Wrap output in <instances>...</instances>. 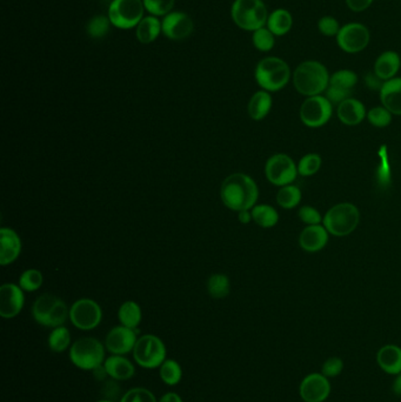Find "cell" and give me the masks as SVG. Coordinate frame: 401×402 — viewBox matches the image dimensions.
<instances>
[{
	"label": "cell",
	"mask_w": 401,
	"mask_h": 402,
	"mask_svg": "<svg viewBox=\"0 0 401 402\" xmlns=\"http://www.w3.org/2000/svg\"><path fill=\"white\" fill-rule=\"evenodd\" d=\"M221 200L232 211H249L253 209L259 197L256 181L244 173L231 174L223 181Z\"/></svg>",
	"instance_id": "cell-1"
},
{
	"label": "cell",
	"mask_w": 401,
	"mask_h": 402,
	"mask_svg": "<svg viewBox=\"0 0 401 402\" xmlns=\"http://www.w3.org/2000/svg\"><path fill=\"white\" fill-rule=\"evenodd\" d=\"M329 76L325 65L321 64L320 61H302L293 72V85L302 96H320L329 87Z\"/></svg>",
	"instance_id": "cell-2"
},
{
	"label": "cell",
	"mask_w": 401,
	"mask_h": 402,
	"mask_svg": "<svg viewBox=\"0 0 401 402\" xmlns=\"http://www.w3.org/2000/svg\"><path fill=\"white\" fill-rule=\"evenodd\" d=\"M291 70L285 61L278 56H267L259 61L256 67V81L267 92H277L284 89L291 79Z\"/></svg>",
	"instance_id": "cell-3"
},
{
	"label": "cell",
	"mask_w": 401,
	"mask_h": 402,
	"mask_svg": "<svg viewBox=\"0 0 401 402\" xmlns=\"http://www.w3.org/2000/svg\"><path fill=\"white\" fill-rule=\"evenodd\" d=\"M231 16L238 28L254 32L265 28L269 14L263 0H236Z\"/></svg>",
	"instance_id": "cell-4"
},
{
	"label": "cell",
	"mask_w": 401,
	"mask_h": 402,
	"mask_svg": "<svg viewBox=\"0 0 401 402\" xmlns=\"http://www.w3.org/2000/svg\"><path fill=\"white\" fill-rule=\"evenodd\" d=\"M359 220V209L353 204L341 202L327 211L322 222L329 233L336 237H345L357 229Z\"/></svg>",
	"instance_id": "cell-5"
},
{
	"label": "cell",
	"mask_w": 401,
	"mask_h": 402,
	"mask_svg": "<svg viewBox=\"0 0 401 402\" xmlns=\"http://www.w3.org/2000/svg\"><path fill=\"white\" fill-rule=\"evenodd\" d=\"M33 318L45 327L63 326L70 317V310L63 300L51 294H43L37 299L32 307Z\"/></svg>",
	"instance_id": "cell-6"
},
{
	"label": "cell",
	"mask_w": 401,
	"mask_h": 402,
	"mask_svg": "<svg viewBox=\"0 0 401 402\" xmlns=\"http://www.w3.org/2000/svg\"><path fill=\"white\" fill-rule=\"evenodd\" d=\"M70 359L74 366L84 370H94L103 366L105 350L103 343L94 338H81L73 343Z\"/></svg>",
	"instance_id": "cell-7"
},
{
	"label": "cell",
	"mask_w": 401,
	"mask_h": 402,
	"mask_svg": "<svg viewBox=\"0 0 401 402\" xmlns=\"http://www.w3.org/2000/svg\"><path fill=\"white\" fill-rule=\"evenodd\" d=\"M133 357L139 366L153 370L161 366L165 361L166 347L156 335L146 334L138 339L133 350Z\"/></svg>",
	"instance_id": "cell-8"
},
{
	"label": "cell",
	"mask_w": 401,
	"mask_h": 402,
	"mask_svg": "<svg viewBox=\"0 0 401 402\" xmlns=\"http://www.w3.org/2000/svg\"><path fill=\"white\" fill-rule=\"evenodd\" d=\"M144 8L141 0H113L109 10L111 24L121 30L138 26L143 21Z\"/></svg>",
	"instance_id": "cell-9"
},
{
	"label": "cell",
	"mask_w": 401,
	"mask_h": 402,
	"mask_svg": "<svg viewBox=\"0 0 401 402\" xmlns=\"http://www.w3.org/2000/svg\"><path fill=\"white\" fill-rule=\"evenodd\" d=\"M332 103L324 96H314L306 99L300 107V119L304 125L318 129L327 124L332 117Z\"/></svg>",
	"instance_id": "cell-10"
},
{
	"label": "cell",
	"mask_w": 401,
	"mask_h": 402,
	"mask_svg": "<svg viewBox=\"0 0 401 402\" xmlns=\"http://www.w3.org/2000/svg\"><path fill=\"white\" fill-rule=\"evenodd\" d=\"M336 39L341 51L354 54V53L364 51L369 46L371 41V33L369 28L364 24L349 23L341 26Z\"/></svg>",
	"instance_id": "cell-11"
},
{
	"label": "cell",
	"mask_w": 401,
	"mask_h": 402,
	"mask_svg": "<svg viewBox=\"0 0 401 402\" xmlns=\"http://www.w3.org/2000/svg\"><path fill=\"white\" fill-rule=\"evenodd\" d=\"M266 178L276 186H287L296 180L298 169L294 161L282 153L269 158L265 166Z\"/></svg>",
	"instance_id": "cell-12"
},
{
	"label": "cell",
	"mask_w": 401,
	"mask_h": 402,
	"mask_svg": "<svg viewBox=\"0 0 401 402\" xmlns=\"http://www.w3.org/2000/svg\"><path fill=\"white\" fill-rule=\"evenodd\" d=\"M101 318L103 313L101 306L91 299L78 300L70 310L71 322L81 330H91L99 326Z\"/></svg>",
	"instance_id": "cell-13"
},
{
	"label": "cell",
	"mask_w": 401,
	"mask_h": 402,
	"mask_svg": "<svg viewBox=\"0 0 401 402\" xmlns=\"http://www.w3.org/2000/svg\"><path fill=\"white\" fill-rule=\"evenodd\" d=\"M358 84L357 73L351 70H339L329 76V87L326 89V98L332 105L341 104L352 98L353 89Z\"/></svg>",
	"instance_id": "cell-14"
},
{
	"label": "cell",
	"mask_w": 401,
	"mask_h": 402,
	"mask_svg": "<svg viewBox=\"0 0 401 402\" xmlns=\"http://www.w3.org/2000/svg\"><path fill=\"white\" fill-rule=\"evenodd\" d=\"M299 394L302 401L324 402L331 394L329 378L321 373H311L302 379L299 386Z\"/></svg>",
	"instance_id": "cell-15"
},
{
	"label": "cell",
	"mask_w": 401,
	"mask_h": 402,
	"mask_svg": "<svg viewBox=\"0 0 401 402\" xmlns=\"http://www.w3.org/2000/svg\"><path fill=\"white\" fill-rule=\"evenodd\" d=\"M24 293L21 286L5 284L0 287V315L12 319L21 313L24 307Z\"/></svg>",
	"instance_id": "cell-16"
},
{
	"label": "cell",
	"mask_w": 401,
	"mask_h": 402,
	"mask_svg": "<svg viewBox=\"0 0 401 402\" xmlns=\"http://www.w3.org/2000/svg\"><path fill=\"white\" fill-rule=\"evenodd\" d=\"M136 341V330L129 327L116 326L110 330L105 345L107 350L116 355H124L134 350Z\"/></svg>",
	"instance_id": "cell-17"
},
{
	"label": "cell",
	"mask_w": 401,
	"mask_h": 402,
	"mask_svg": "<svg viewBox=\"0 0 401 402\" xmlns=\"http://www.w3.org/2000/svg\"><path fill=\"white\" fill-rule=\"evenodd\" d=\"M161 30L165 36L173 41H183L191 36L193 21L187 14L183 12L169 13L161 23Z\"/></svg>",
	"instance_id": "cell-18"
},
{
	"label": "cell",
	"mask_w": 401,
	"mask_h": 402,
	"mask_svg": "<svg viewBox=\"0 0 401 402\" xmlns=\"http://www.w3.org/2000/svg\"><path fill=\"white\" fill-rule=\"evenodd\" d=\"M21 252L19 235L11 229H0V264L10 265L16 262Z\"/></svg>",
	"instance_id": "cell-19"
},
{
	"label": "cell",
	"mask_w": 401,
	"mask_h": 402,
	"mask_svg": "<svg viewBox=\"0 0 401 402\" xmlns=\"http://www.w3.org/2000/svg\"><path fill=\"white\" fill-rule=\"evenodd\" d=\"M329 242V232L324 226L313 225L306 227L299 237L301 248L306 252H319Z\"/></svg>",
	"instance_id": "cell-20"
},
{
	"label": "cell",
	"mask_w": 401,
	"mask_h": 402,
	"mask_svg": "<svg viewBox=\"0 0 401 402\" xmlns=\"http://www.w3.org/2000/svg\"><path fill=\"white\" fill-rule=\"evenodd\" d=\"M337 113L339 120L347 126L359 125L366 117L365 106L354 98H349L338 105Z\"/></svg>",
	"instance_id": "cell-21"
},
{
	"label": "cell",
	"mask_w": 401,
	"mask_h": 402,
	"mask_svg": "<svg viewBox=\"0 0 401 402\" xmlns=\"http://www.w3.org/2000/svg\"><path fill=\"white\" fill-rule=\"evenodd\" d=\"M379 93L382 106L392 114L401 116V78L385 81Z\"/></svg>",
	"instance_id": "cell-22"
},
{
	"label": "cell",
	"mask_w": 401,
	"mask_h": 402,
	"mask_svg": "<svg viewBox=\"0 0 401 402\" xmlns=\"http://www.w3.org/2000/svg\"><path fill=\"white\" fill-rule=\"evenodd\" d=\"M401 66V58L395 51H385L378 56L374 63V73L382 81L393 79L399 72Z\"/></svg>",
	"instance_id": "cell-23"
},
{
	"label": "cell",
	"mask_w": 401,
	"mask_h": 402,
	"mask_svg": "<svg viewBox=\"0 0 401 402\" xmlns=\"http://www.w3.org/2000/svg\"><path fill=\"white\" fill-rule=\"evenodd\" d=\"M378 366L389 375L401 373V347L397 345H385L378 350Z\"/></svg>",
	"instance_id": "cell-24"
},
{
	"label": "cell",
	"mask_w": 401,
	"mask_h": 402,
	"mask_svg": "<svg viewBox=\"0 0 401 402\" xmlns=\"http://www.w3.org/2000/svg\"><path fill=\"white\" fill-rule=\"evenodd\" d=\"M105 370L107 372V375L114 380H129L133 378L136 373L132 362L124 358L123 355H116L106 359L104 363Z\"/></svg>",
	"instance_id": "cell-25"
},
{
	"label": "cell",
	"mask_w": 401,
	"mask_h": 402,
	"mask_svg": "<svg viewBox=\"0 0 401 402\" xmlns=\"http://www.w3.org/2000/svg\"><path fill=\"white\" fill-rule=\"evenodd\" d=\"M293 17L285 8H277L269 16L266 28L276 36H282L291 31Z\"/></svg>",
	"instance_id": "cell-26"
},
{
	"label": "cell",
	"mask_w": 401,
	"mask_h": 402,
	"mask_svg": "<svg viewBox=\"0 0 401 402\" xmlns=\"http://www.w3.org/2000/svg\"><path fill=\"white\" fill-rule=\"evenodd\" d=\"M272 107V97L267 91H258L249 103V114L253 120H263Z\"/></svg>",
	"instance_id": "cell-27"
},
{
	"label": "cell",
	"mask_w": 401,
	"mask_h": 402,
	"mask_svg": "<svg viewBox=\"0 0 401 402\" xmlns=\"http://www.w3.org/2000/svg\"><path fill=\"white\" fill-rule=\"evenodd\" d=\"M161 31V23L156 17H146L136 26V38L143 44L156 41Z\"/></svg>",
	"instance_id": "cell-28"
},
{
	"label": "cell",
	"mask_w": 401,
	"mask_h": 402,
	"mask_svg": "<svg viewBox=\"0 0 401 402\" xmlns=\"http://www.w3.org/2000/svg\"><path fill=\"white\" fill-rule=\"evenodd\" d=\"M118 318L123 326L136 330L141 321V307L134 302H124L118 312Z\"/></svg>",
	"instance_id": "cell-29"
},
{
	"label": "cell",
	"mask_w": 401,
	"mask_h": 402,
	"mask_svg": "<svg viewBox=\"0 0 401 402\" xmlns=\"http://www.w3.org/2000/svg\"><path fill=\"white\" fill-rule=\"evenodd\" d=\"M251 213H252L254 222L264 229H269V227L277 225L278 220H279V214L276 209H273L272 206H254Z\"/></svg>",
	"instance_id": "cell-30"
},
{
	"label": "cell",
	"mask_w": 401,
	"mask_h": 402,
	"mask_svg": "<svg viewBox=\"0 0 401 402\" xmlns=\"http://www.w3.org/2000/svg\"><path fill=\"white\" fill-rule=\"evenodd\" d=\"M379 160L380 162H379L377 169L378 185L380 186L381 189H387L392 181L387 146H381L380 149H379Z\"/></svg>",
	"instance_id": "cell-31"
},
{
	"label": "cell",
	"mask_w": 401,
	"mask_h": 402,
	"mask_svg": "<svg viewBox=\"0 0 401 402\" xmlns=\"http://www.w3.org/2000/svg\"><path fill=\"white\" fill-rule=\"evenodd\" d=\"M70 343H71V334H70V330L64 326L56 327L48 337V346L56 353H61L68 350Z\"/></svg>",
	"instance_id": "cell-32"
},
{
	"label": "cell",
	"mask_w": 401,
	"mask_h": 402,
	"mask_svg": "<svg viewBox=\"0 0 401 402\" xmlns=\"http://www.w3.org/2000/svg\"><path fill=\"white\" fill-rule=\"evenodd\" d=\"M207 290L212 298H226L229 293V277L225 274H213L207 282Z\"/></svg>",
	"instance_id": "cell-33"
},
{
	"label": "cell",
	"mask_w": 401,
	"mask_h": 402,
	"mask_svg": "<svg viewBox=\"0 0 401 402\" xmlns=\"http://www.w3.org/2000/svg\"><path fill=\"white\" fill-rule=\"evenodd\" d=\"M300 200L301 192L300 189H298L297 186H282V189H281L277 194L278 204H279L282 209H294L296 206L299 205Z\"/></svg>",
	"instance_id": "cell-34"
},
{
	"label": "cell",
	"mask_w": 401,
	"mask_h": 402,
	"mask_svg": "<svg viewBox=\"0 0 401 402\" xmlns=\"http://www.w3.org/2000/svg\"><path fill=\"white\" fill-rule=\"evenodd\" d=\"M183 377V370L177 361L174 360H165L161 366V378L163 381L169 385L174 386L179 383Z\"/></svg>",
	"instance_id": "cell-35"
},
{
	"label": "cell",
	"mask_w": 401,
	"mask_h": 402,
	"mask_svg": "<svg viewBox=\"0 0 401 402\" xmlns=\"http://www.w3.org/2000/svg\"><path fill=\"white\" fill-rule=\"evenodd\" d=\"M252 41L258 51L269 52L276 45V36L265 26L253 32Z\"/></svg>",
	"instance_id": "cell-36"
},
{
	"label": "cell",
	"mask_w": 401,
	"mask_h": 402,
	"mask_svg": "<svg viewBox=\"0 0 401 402\" xmlns=\"http://www.w3.org/2000/svg\"><path fill=\"white\" fill-rule=\"evenodd\" d=\"M321 166L320 156L316 153L306 154L305 157L301 158L298 165V173L302 177H311L313 174L317 173Z\"/></svg>",
	"instance_id": "cell-37"
},
{
	"label": "cell",
	"mask_w": 401,
	"mask_h": 402,
	"mask_svg": "<svg viewBox=\"0 0 401 402\" xmlns=\"http://www.w3.org/2000/svg\"><path fill=\"white\" fill-rule=\"evenodd\" d=\"M43 285V274L38 270L25 271L19 279V286L23 290L34 292Z\"/></svg>",
	"instance_id": "cell-38"
},
{
	"label": "cell",
	"mask_w": 401,
	"mask_h": 402,
	"mask_svg": "<svg viewBox=\"0 0 401 402\" xmlns=\"http://www.w3.org/2000/svg\"><path fill=\"white\" fill-rule=\"evenodd\" d=\"M110 23V18L105 16L94 17L88 24V33L94 39L104 38L109 33Z\"/></svg>",
	"instance_id": "cell-39"
},
{
	"label": "cell",
	"mask_w": 401,
	"mask_h": 402,
	"mask_svg": "<svg viewBox=\"0 0 401 402\" xmlns=\"http://www.w3.org/2000/svg\"><path fill=\"white\" fill-rule=\"evenodd\" d=\"M367 119L376 127H386L392 121V113L382 107H374L367 113Z\"/></svg>",
	"instance_id": "cell-40"
},
{
	"label": "cell",
	"mask_w": 401,
	"mask_h": 402,
	"mask_svg": "<svg viewBox=\"0 0 401 402\" xmlns=\"http://www.w3.org/2000/svg\"><path fill=\"white\" fill-rule=\"evenodd\" d=\"M143 3L153 16H167L173 8L174 0H143Z\"/></svg>",
	"instance_id": "cell-41"
},
{
	"label": "cell",
	"mask_w": 401,
	"mask_h": 402,
	"mask_svg": "<svg viewBox=\"0 0 401 402\" xmlns=\"http://www.w3.org/2000/svg\"><path fill=\"white\" fill-rule=\"evenodd\" d=\"M340 28L339 21L334 17L324 16L318 21V30L322 36H329V38L337 36Z\"/></svg>",
	"instance_id": "cell-42"
},
{
	"label": "cell",
	"mask_w": 401,
	"mask_h": 402,
	"mask_svg": "<svg viewBox=\"0 0 401 402\" xmlns=\"http://www.w3.org/2000/svg\"><path fill=\"white\" fill-rule=\"evenodd\" d=\"M121 402H156V400L152 392L146 388H132L124 394Z\"/></svg>",
	"instance_id": "cell-43"
},
{
	"label": "cell",
	"mask_w": 401,
	"mask_h": 402,
	"mask_svg": "<svg viewBox=\"0 0 401 402\" xmlns=\"http://www.w3.org/2000/svg\"><path fill=\"white\" fill-rule=\"evenodd\" d=\"M344 370V361L338 357H332L327 359L321 367V374L325 375L326 378H337Z\"/></svg>",
	"instance_id": "cell-44"
},
{
	"label": "cell",
	"mask_w": 401,
	"mask_h": 402,
	"mask_svg": "<svg viewBox=\"0 0 401 402\" xmlns=\"http://www.w3.org/2000/svg\"><path fill=\"white\" fill-rule=\"evenodd\" d=\"M299 218H300L301 222H305L309 226L319 225L322 220L320 213L311 206L301 207L300 211H299Z\"/></svg>",
	"instance_id": "cell-45"
},
{
	"label": "cell",
	"mask_w": 401,
	"mask_h": 402,
	"mask_svg": "<svg viewBox=\"0 0 401 402\" xmlns=\"http://www.w3.org/2000/svg\"><path fill=\"white\" fill-rule=\"evenodd\" d=\"M347 8L353 12H364L373 4L374 0H345Z\"/></svg>",
	"instance_id": "cell-46"
},
{
	"label": "cell",
	"mask_w": 401,
	"mask_h": 402,
	"mask_svg": "<svg viewBox=\"0 0 401 402\" xmlns=\"http://www.w3.org/2000/svg\"><path fill=\"white\" fill-rule=\"evenodd\" d=\"M365 83L369 89L380 92L381 87H382V85L385 81H381L380 78L373 72L367 73V76H365Z\"/></svg>",
	"instance_id": "cell-47"
},
{
	"label": "cell",
	"mask_w": 401,
	"mask_h": 402,
	"mask_svg": "<svg viewBox=\"0 0 401 402\" xmlns=\"http://www.w3.org/2000/svg\"><path fill=\"white\" fill-rule=\"evenodd\" d=\"M159 402H183V400L177 393L171 392V393H166V394L163 395Z\"/></svg>",
	"instance_id": "cell-48"
},
{
	"label": "cell",
	"mask_w": 401,
	"mask_h": 402,
	"mask_svg": "<svg viewBox=\"0 0 401 402\" xmlns=\"http://www.w3.org/2000/svg\"><path fill=\"white\" fill-rule=\"evenodd\" d=\"M392 390H393L394 394L397 395V396H401V373L395 375L393 385H392Z\"/></svg>",
	"instance_id": "cell-49"
},
{
	"label": "cell",
	"mask_w": 401,
	"mask_h": 402,
	"mask_svg": "<svg viewBox=\"0 0 401 402\" xmlns=\"http://www.w3.org/2000/svg\"><path fill=\"white\" fill-rule=\"evenodd\" d=\"M238 219L241 224H249L252 220V213H249V211H240Z\"/></svg>",
	"instance_id": "cell-50"
},
{
	"label": "cell",
	"mask_w": 401,
	"mask_h": 402,
	"mask_svg": "<svg viewBox=\"0 0 401 402\" xmlns=\"http://www.w3.org/2000/svg\"><path fill=\"white\" fill-rule=\"evenodd\" d=\"M96 402H112V401H111V400H101V401H96Z\"/></svg>",
	"instance_id": "cell-51"
}]
</instances>
